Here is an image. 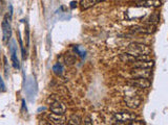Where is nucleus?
<instances>
[{
    "instance_id": "nucleus-1",
    "label": "nucleus",
    "mask_w": 168,
    "mask_h": 125,
    "mask_svg": "<svg viewBox=\"0 0 168 125\" xmlns=\"http://www.w3.org/2000/svg\"><path fill=\"white\" fill-rule=\"evenodd\" d=\"M124 102L126 104V107L132 108V110H136V108L140 107L142 103V98L134 92V87L130 86L129 89L126 91V93L124 95Z\"/></svg>"
},
{
    "instance_id": "nucleus-2",
    "label": "nucleus",
    "mask_w": 168,
    "mask_h": 125,
    "mask_svg": "<svg viewBox=\"0 0 168 125\" xmlns=\"http://www.w3.org/2000/svg\"><path fill=\"white\" fill-rule=\"evenodd\" d=\"M127 52L132 54V55H134V56L150 55L151 54V48L146 44L131 43V44H129L128 48H127Z\"/></svg>"
},
{
    "instance_id": "nucleus-3",
    "label": "nucleus",
    "mask_w": 168,
    "mask_h": 125,
    "mask_svg": "<svg viewBox=\"0 0 168 125\" xmlns=\"http://www.w3.org/2000/svg\"><path fill=\"white\" fill-rule=\"evenodd\" d=\"M25 93H27V99L30 101H34L35 97L37 95V84L33 76H30L25 82Z\"/></svg>"
},
{
    "instance_id": "nucleus-4",
    "label": "nucleus",
    "mask_w": 168,
    "mask_h": 125,
    "mask_svg": "<svg viewBox=\"0 0 168 125\" xmlns=\"http://www.w3.org/2000/svg\"><path fill=\"white\" fill-rule=\"evenodd\" d=\"M12 20V17L9 15V13L4 16V19L1 23V28H2V35H3V41L4 42H8L11 38V32H12V29H11V22Z\"/></svg>"
},
{
    "instance_id": "nucleus-5",
    "label": "nucleus",
    "mask_w": 168,
    "mask_h": 125,
    "mask_svg": "<svg viewBox=\"0 0 168 125\" xmlns=\"http://www.w3.org/2000/svg\"><path fill=\"white\" fill-rule=\"evenodd\" d=\"M113 118L119 123H126V122L129 121H134L137 118V115L130 112H119L113 114Z\"/></svg>"
},
{
    "instance_id": "nucleus-6",
    "label": "nucleus",
    "mask_w": 168,
    "mask_h": 125,
    "mask_svg": "<svg viewBox=\"0 0 168 125\" xmlns=\"http://www.w3.org/2000/svg\"><path fill=\"white\" fill-rule=\"evenodd\" d=\"M151 74V68H134L131 71V75L134 78H150Z\"/></svg>"
},
{
    "instance_id": "nucleus-7",
    "label": "nucleus",
    "mask_w": 168,
    "mask_h": 125,
    "mask_svg": "<svg viewBox=\"0 0 168 125\" xmlns=\"http://www.w3.org/2000/svg\"><path fill=\"white\" fill-rule=\"evenodd\" d=\"M49 110L52 113H55V114H65L66 112V107L63 102H61L59 99H55L51 102L49 104Z\"/></svg>"
},
{
    "instance_id": "nucleus-8",
    "label": "nucleus",
    "mask_w": 168,
    "mask_h": 125,
    "mask_svg": "<svg viewBox=\"0 0 168 125\" xmlns=\"http://www.w3.org/2000/svg\"><path fill=\"white\" fill-rule=\"evenodd\" d=\"M128 84L129 86L137 89H148L151 86L149 78H134Z\"/></svg>"
},
{
    "instance_id": "nucleus-9",
    "label": "nucleus",
    "mask_w": 168,
    "mask_h": 125,
    "mask_svg": "<svg viewBox=\"0 0 168 125\" xmlns=\"http://www.w3.org/2000/svg\"><path fill=\"white\" fill-rule=\"evenodd\" d=\"M9 50H11V60L13 63V66L15 69H20V63L17 58V46H16V42L14 40H11V43L9 44Z\"/></svg>"
},
{
    "instance_id": "nucleus-10",
    "label": "nucleus",
    "mask_w": 168,
    "mask_h": 125,
    "mask_svg": "<svg viewBox=\"0 0 168 125\" xmlns=\"http://www.w3.org/2000/svg\"><path fill=\"white\" fill-rule=\"evenodd\" d=\"M47 119L51 122L52 124H56V125H62L65 124L67 122V119L65 118L64 114H55V113H51V114L47 116Z\"/></svg>"
},
{
    "instance_id": "nucleus-11",
    "label": "nucleus",
    "mask_w": 168,
    "mask_h": 125,
    "mask_svg": "<svg viewBox=\"0 0 168 125\" xmlns=\"http://www.w3.org/2000/svg\"><path fill=\"white\" fill-rule=\"evenodd\" d=\"M138 4L140 6H145V8H159L162 5V2L160 0H140Z\"/></svg>"
},
{
    "instance_id": "nucleus-12",
    "label": "nucleus",
    "mask_w": 168,
    "mask_h": 125,
    "mask_svg": "<svg viewBox=\"0 0 168 125\" xmlns=\"http://www.w3.org/2000/svg\"><path fill=\"white\" fill-rule=\"evenodd\" d=\"M134 68H152L155 66L152 60H147V61H136L132 63Z\"/></svg>"
},
{
    "instance_id": "nucleus-13",
    "label": "nucleus",
    "mask_w": 168,
    "mask_h": 125,
    "mask_svg": "<svg viewBox=\"0 0 168 125\" xmlns=\"http://www.w3.org/2000/svg\"><path fill=\"white\" fill-rule=\"evenodd\" d=\"M120 60H121L123 63L132 64L134 62H136V61H137V58L134 55H132V54L126 52V53L120 54Z\"/></svg>"
},
{
    "instance_id": "nucleus-14",
    "label": "nucleus",
    "mask_w": 168,
    "mask_h": 125,
    "mask_svg": "<svg viewBox=\"0 0 168 125\" xmlns=\"http://www.w3.org/2000/svg\"><path fill=\"white\" fill-rule=\"evenodd\" d=\"M97 3H98V0H81L80 1V6H81L82 9H88L93 8Z\"/></svg>"
},
{
    "instance_id": "nucleus-15",
    "label": "nucleus",
    "mask_w": 168,
    "mask_h": 125,
    "mask_svg": "<svg viewBox=\"0 0 168 125\" xmlns=\"http://www.w3.org/2000/svg\"><path fill=\"white\" fill-rule=\"evenodd\" d=\"M68 124H72V125H79L82 123V119L79 115H72L70 118L68 119Z\"/></svg>"
},
{
    "instance_id": "nucleus-16",
    "label": "nucleus",
    "mask_w": 168,
    "mask_h": 125,
    "mask_svg": "<svg viewBox=\"0 0 168 125\" xmlns=\"http://www.w3.org/2000/svg\"><path fill=\"white\" fill-rule=\"evenodd\" d=\"M65 63L66 65H73L75 63V58L72 55V54H67L65 56Z\"/></svg>"
},
{
    "instance_id": "nucleus-17",
    "label": "nucleus",
    "mask_w": 168,
    "mask_h": 125,
    "mask_svg": "<svg viewBox=\"0 0 168 125\" xmlns=\"http://www.w3.org/2000/svg\"><path fill=\"white\" fill-rule=\"evenodd\" d=\"M53 70H54V72H55L56 74H61V73H62V71H63V67L58 63V64H56V65L54 66Z\"/></svg>"
},
{
    "instance_id": "nucleus-18",
    "label": "nucleus",
    "mask_w": 168,
    "mask_h": 125,
    "mask_svg": "<svg viewBox=\"0 0 168 125\" xmlns=\"http://www.w3.org/2000/svg\"><path fill=\"white\" fill-rule=\"evenodd\" d=\"M159 21H160V17H159V15H158V14H153L152 16H150L149 23H155V24H157Z\"/></svg>"
},
{
    "instance_id": "nucleus-19",
    "label": "nucleus",
    "mask_w": 168,
    "mask_h": 125,
    "mask_svg": "<svg viewBox=\"0 0 168 125\" xmlns=\"http://www.w3.org/2000/svg\"><path fill=\"white\" fill-rule=\"evenodd\" d=\"M25 39H27V45H30V29H28V24L27 22H25Z\"/></svg>"
},
{
    "instance_id": "nucleus-20",
    "label": "nucleus",
    "mask_w": 168,
    "mask_h": 125,
    "mask_svg": "<svg viewBox=\"0 0 168 125\" xmlns=\"http://www.w3.org/2000/svg\"><path fill=\"white\" fill-rule=\"evenodd\" d=\"M3 60H4V72H5V76L9 77V63H8V60H6L5 56L3 58Z\"/></svg>"
},
{
    "instance_id": "nucleus-21",
    "label": "nucleus",
    "mask_w": 168,
    "mask_h": 125,
    "mask_svg": "<svg viewBox=\"0 0 168 125\" xmlns=\"http://www.w3.org/2000/svg\"><path fill=\"white\" fill-rule=\"evenodd\" d=\"M0 91L1 92H5L6 91L5 84H4V81H3V79H2L1 76H0Z\"/></svg>"
},
{
    "instance_id": "nucleus-22",
    "label": "nucleus",
    "mask_w": 168,
    "mask_h": 125,
    "mask_svg": "<svg viewBox=\"0 0 168 125\" xmlns=\"http://www.w3.org/2000/svg\"><path fill=\"white\" fill-rule=\"evenodd\" d=\"M84 124H87V125L93 124V119H91V117H86L84 119Z\"/></svg>"
},
{
    "instance_id": "nucleus-23",
    "label": "nucleus",
    "mask_w": 168,
    "mask_h": 125,
    "mask_svg": "<svg viewBox=\"0 0 168 125\" xmlns=\"http://www.w3.org/2000/svg\"><path fill=\"white\" fill-rule=\"evenodd\" d=\"M131 125H142V124H145V122H144V121H142V120H138V121H134V122H131V123H130Z\"/></svg>"
},
{
    "instance_id": "nucleus-24",
    "label": "nucleus",
    "mask_w": 168,
    "mask_h": 125,
    "mask_svg": "<svg viewBox=\"0 0 168 125\" xmlns=\"http://www.w3.org/2000/svg\"><path fill=\"white\" fill-rule=\"evenodd\" d=\"M76 6H77V2H75V1H72V2H70V8H75Z\"/></svg>"
},
{
    "instance_id": "nucleus-25",
    "label": "nucleus",
    "mask_w": 168,
    "mask_h": 125,
    "mask_svg": "<svg viewBox=\"0 0 168 125\" xmlns=\"http://www.w3.org/2000/svg\"><path fill=\"white\" fill-rule=\"evenodd\" d=\"M4 2H5V0H0V3H1V5H3Z\"/></svg>"
},
{
    "instance_id": "nucleus-26",
    "label": "nucleus",
    "mask_w": 168,
    "mask_h": 125,
    "mask_svg": "<svg viewBox=\"0 0 168 125\" xmlns=\"http://www.w3.org/2000/svg\"><path fill=\"white\" fill-rule=\"evenodd\" d=\"M102 1H105V0H98V2H102Z\"/></svg>"
}]
</instances>
